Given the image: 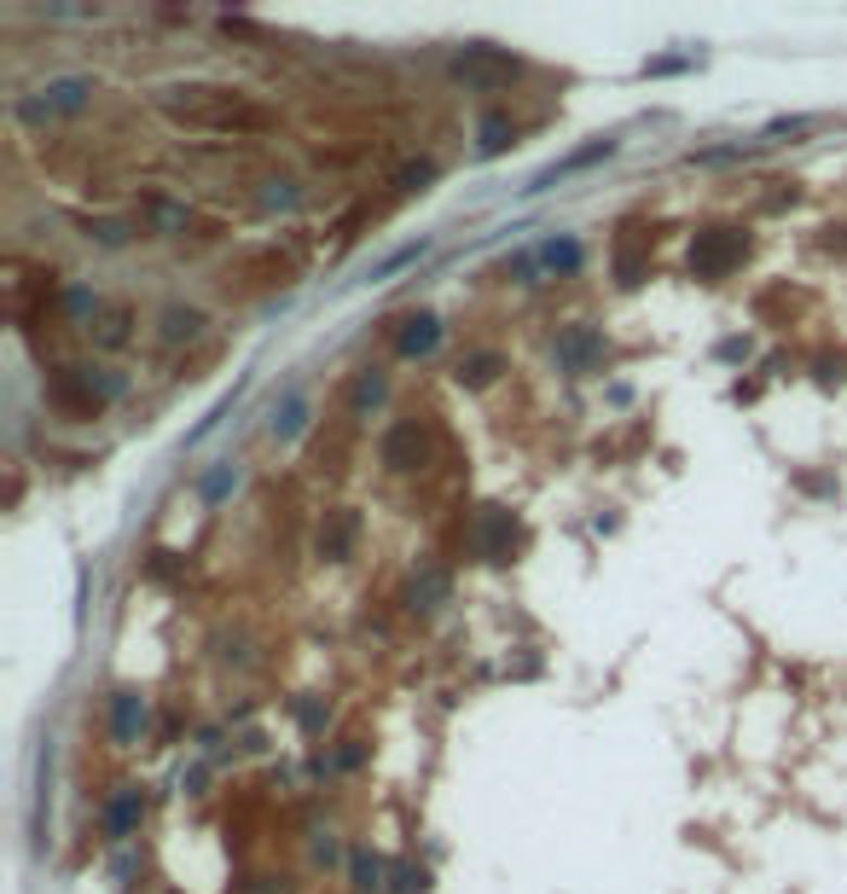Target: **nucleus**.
<instances>
[{"label":"nucleus","mask_w":847,"mask_h":894,"mask_svg":"<svg viewBox=\"0 0 847 894\" xmlns=\"http://www.w3.org/2000/svg\"><path fill=\"white\" fill-rule=\"evenodd\" d=\"M163 105L192 128H210V134H262L274 128V111L256 105L250 93H232V88H163Z\"/></svg>","instance_id":"nucleus-1"},{"label":"nucleus","mask_w":847,"mask_h":894,"mask_svg":"<svg viewBox=\"0 0 847 894\" xmlns=\"http://www.w3.org/2000/svg\"><path fill=\"white\" fill-rule=\"evenodd\" d=\"M743 256H749V232L737 227H708L691 239V274L697 279H725Z\"/></svg>","instance_id":"nucleus-2"},{"label":"nucleus","mask_w":847,"mask_h":894,"mask_svg":"<svg viewBox=\"0 0 847 894\" xmlns=\"http://www.w3.org/2000/svg\"><path fill=\"white\" fill-rule=\"evenodd\" d=\"M378 459L395 470V477H413V470H423V465L435 459V442H430V430H423L418 418H401V425H389V430H383Z\"/></svg>","instance_id":"nucleus-3"},{"label":"nucleus","mask_w":847,"mask_h":894,"mask_svg":"<svg viewBox=\"0 0 847 894\" xmlns=\"http://www.w3.org/2000/svg\"><path fill=\"white\" fill-rule=\"evenodd\" d=\"M453 71H459L465 81H477V88H500V81H511L522 64H517L511 53H494V47H465Z\"/></svg>","instance_id":"nucleus-4"},{"label":"nucleus","mask_w":847,"mask_h":894,"mask_svg":"<svg viewBox=\"0 0 847 894\" xmlns=\"http://www.w3.org/2000/svg\"><path fill=\"white\" fill-rule=\"evenodd\" d=\"M88 93H93V81H81V76H64V81H47L41 99H29L24 116H59V111H81L88 105Z\"/></svg>","instance_id":"nucleus-5"},{"label":"nucleus","mask_w":847,"mask_h":894,"mask_svg":"<svg viewBox=\"0 0 847 894\" xmlns=\"http://www.w3.org/2000/svg\"><path fill=\"white\" fill-rule=\"evenodd\" d=\"M354 541H361V517L354 512H326V522H319V558H331V564H343Z\"/></svg>","instance_id":"nucleus-6"},{"label":"nucleus","mask_w":847,"mask_h":894,"mask_svg":"<svg viewBox=\"0 0 847 894\" xmlns=\"http://www.w3.org/2000/svg\"><path fill=\"white\" fill-rule=\"evenodd\" d=\"M557 361H564L569 373H586V366L604 361V337L592 326H569L564 337H557Z\"/></svg>","instance_id":"nucleus-7"},{"label":"nucleus","mask_w":847,"mask_h":894,"mask_svg":"<svg viewBox=\"0 0 847 894\" xmlns=\"http://www.w3.org/2000/svg\"><path fill=\"white\" fill-rule=\"evenodd\" d=\"M435 343H442V319H435V314H406L401 326H395V349L406 354V361L430 354Z\"/></svg>","instance_id":"nucleus-8"},{"label":"nucleus","mask_w":847,"mask_h":894,"mask_svg":"<svg viewBox=\"0 0 847 894\" xmlns=\"http://www.w3.org/2000/svg\"><path fill=\"white\" fill-rule=\"evenodd\" d=\"M111 732H116V744H140V732H146V697L140 691H116L111 697Z\"/></svg>","instance_id":"nucleus-9"},{"label":"nucleus","mask_w":847,"mask_h":894,"mask_svg":"<svg viewBox=\"0 0 847 894\" xmlns=\"http://www.w3.org/2000/svg\"><path fill=\"white\" fill-rule=\"evenodd\" d=\"M511 534H517L511 512H500V505H488V517H482V534H477L482 558H488V564H500L505 552H511Z\"/></svg>","instance_id":"nucleus-10"},{"label":"nucleus","mask_w":847,"mask_h":894,"mask_svg":"<svg viewBox=\"0 0 847 894\" xmlns=\"http://www.w3.org/2000/svg\"><path fill=\"white\" fill-rule=\"evenodd\" d=\"M500 373H505V354L500 349H477V354H465V361H459V373H453V378H459L465 390H488Z\"/></svg>","instance_id":"nucleus-11"},{"label":"nucleus","mask_w":847,"mask_h":894,"mask_svg":"<svg viewBox=\"0 0 847 894\" xmlns=\"http://www.w3.org/2000/svg\"><path fill=\"white\" fill-rule=\"evenodd\" d=\"M140 807H146V802H140V790H128V796H116V802H111V814H105V831H111L116 842H123V836L134 831V824H140Z\"/></svg>","instance_id":"nucleus-12"},{"label":"nucleus","mask_w":847,"mask_h":894,"mask_svg":"<svg viewBox=\"0 0 847 894\" xmlns=\"http://www.w3.org/2000/svg\"><path fill=\"white\" fill-rule=\"evenodd\" d=\"M302 425H308V395L291 390V395H285V407L274 413V436H279V442H291Z\"/></svg>","instance_id":"nucleus-13"},{"label":"nucleus","mask_w":847,"mask_h":894,"mask_svg":"<svg viewBox=\"0 0 847 894\" xmlns=\"http://www.w3.org/2000/svg\"><path fill=\"white\" fill-rule=\"evenodd\" d=\"M378 401H383V373H378V366H371V373H361V378H354V390H349V407H354V413H371V407H378Z\"/></svg>","instance_id":"nucleus-14"},{"label":"nucleus","mask_w":847,"mask_h":894,"mask_svg":"<svg viewBox=\"0 0 847 894\" xmlns=\"http://www.w3.org/2000/svg\"><path fill=\"white\" fill-rule=\"evenodd\" d=\"M198 326H203V314H198V309H168V314H163V343L198 337Z\"/></svg>","instance_id":"nucleus-15"},{"label":"nucleus","mask_w":847,"mask_h":894,"mask_svg":"<svg viewBox=\"0 0 847 894\" xmlns=\"http://www.w3.org/2000/svg\"><path fill=\"white\" fill-rule=\"evenodd\" d=\"M354 889H361V894H378L383 889V859L378 854H354Z\"/></svg>","instance_id":"nucleus-16"},{"label":"nucleus","mask_w":847,"mask_h":894,"mask_svg":"<svg viewBox=\"0 0 847 894\" xmlns=\"http://www.w3.org/2000/svg\"><path fill=\"white\" fill-rule=\"evenodd\" d=\"M546 262L557 267V274H574V267H581V244H574V239H552L546 244Z\"/></svg>","instance_id":"nucleus-17"},{"label":"nucleus","mask_w":847,"mask_h":894,"mask_svg":"<svg viewBox=\"0 0 847 894\" xmlns=\"http://www.w3.org/2000/svg\"><path fill=\"white\" fill-rule=\"evenodd\" d=\"M232 482H239V470H232V459H222V465L210 470V477H203V500H222Z\"/></svg>","instance_id":"nucleus-18"},{"label":"nucleus","mask_w":847,"mask_h":894,"mask_svg":"<svg viewBox=\"0 0 847 894\" xmlns=\"http://www.w3.org/2000/svg\"><path fill=\"white\" fill-rule=\"evenodd\" d=\"M505 140H511V128H505L500 116H488V123H482V151L494 158V151H505Z\"/></svg>","instance_id":"nucleus-19"},{"label":"nucleus","mask_w":847,"mask_h":894,"mask_svg":"<svg viewBox=\"0 0 847 894\" xmlns=\"http://www.w3.org/2000/svg\"><path fill=\"white\" fill-rule=\"evenodd\" d=\"M423 883H430L423 866H395V894H423Z\"/></svg>","instance_id":"nucleus-20"},{"label":"nucleus","mask_w":847,"mask_h":894,"mask_svg":"<svg viewBox=\"0 0 847 894\" xmlns=\"http://www.w3.org/2000/svg\"><path fill=\"white\" fill-rule=\"evenodd\" d=\"M430 175H435V163H413V168H401V175H395V187H401V192H413V187H423Z\"/></svg>","instance_id":"nucleus-21"}]
</instances>
